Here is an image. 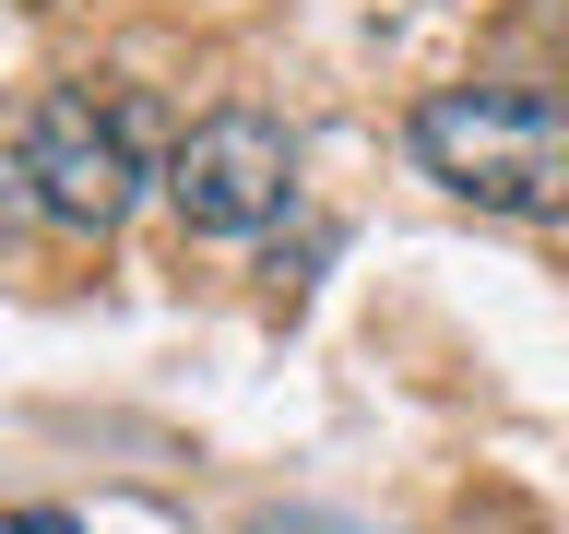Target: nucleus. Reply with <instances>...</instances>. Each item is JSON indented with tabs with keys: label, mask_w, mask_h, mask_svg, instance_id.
<instances>
[{
	"label": "nucleus",
	"mask_w": 569,
	"mask_h": 534,
	"mask_svg": "<svg viewBox=\"0 0 569 534\" xmlns=\"http://www.w3.org/2000/svg\"><path fill=\"white\" fill-rule=\"evenodd\" d=\"M249 534H368V523H345V511H273V523H249Z\"/></svg>",
	"instance_id": "nucleus-4"
},
{
	"label": "nucleus",
	"mask_w": 569,
	"mask_h": 534,
	"mask_svg": "<svg viewBox=\"0 0 569 534\" xmlns=\"http://www.w3.org/2000/svg\"><path fill=\"white\" fill-rule=\"evenodd\" d=\"M12 155H24L36 214H48V226H71V238H107V226L142 202V178H167L154 119H142L131 96H96V83H48V96L24 107Z\"/></svg>",
	"instance_id": "nucleus-2"
},
{
	"label": "nucleus",
	"mask_w": 569,
	"mask_h": 534,
	"mask_svg": "<svg viewBox=\"0 0 569 534\" xmlns=\"http://www.w3.org/2000/svg\"><path fill=\"white\" fill-rule=\"evenodd\" d=\"M167 202L190 238H261L297 202V131L261 107H213L167 142Z\"/></svg>",
	"instance_id": "nucleus-3"
},
{
	"label": "nucleus",
	"mask_w": 569,
	"mask_h": 534,
	"mask_svg": "<svg viewBox=\"0 0 569 534\" xmlns=\"http://www.w3.org/2000/svg\"><path fill=\"white\" fill-rule=\"evenodd\" d=\"M0 534H83L71 511H0Z\"/></svg>",
	"instance_id": "nucleus-6"
},
{
	"label": "nucleus",
	"mask_w": 569,
	"mask_h": 534,
	"mask_svg": "<svg viewBox=\"0 0 569 534\" xmlns=\"http://www.w3.org/2000/svg\"><path fill=\"white\" fill-rule=\"evenodd\" d=\"M36 190H24V155H12V142H0V226H12V214H24Z\"/></svg>",
	"instance_id": "nucleus-5"
},
{
	"label": "nucleus",
	"mask_w": 569,
	"mask_h": 534,
	"mask_svg": "<svg viewBox=\"0 0 569 534\" xmlns=\"http://www.w3.org/2000/svg\"><path fill=\"white\" fill-rule=\"evenodd\" d=\"M416 167L462 190L475 214H569V107L533 83H451L416 107Z\"/></svg>",
	"instance_id": "nucleus-1"
}]
</instances>
